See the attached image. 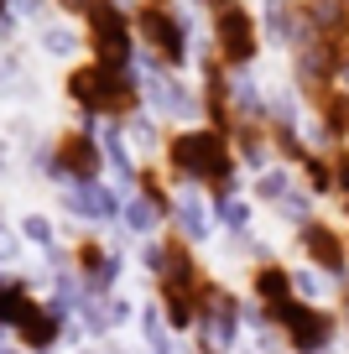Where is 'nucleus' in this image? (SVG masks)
Returning <instances> with one entry per match:
<instances>
[{
  "label": "nucleus",
  "mask_w": 349,
  "mask_h": 354,
  "mask_svg": "<svg viewBox=\"0 0 349 354\" xmlns=\"http://www.w3.org/2000/svg\"><path fill=\"white\" fill-rule=\"evenodd\" d=\"M32 308H37V302H32L26 287H0V323H6V328H16Z\"/></svg>",
  "instance_id": "nucleus-11"
},
{
  "label": "nucleus",
  "mask_w": 349,
  "mask_h": 354,
  "mask_svg": "<svg viewBox=\"0 0 349 354\" xmlns=\"http://www.w3.org/2000/svg\"><path fill=\"white\" fill-rule=\"evenodd\" d=\"M0 6H6V0H0Z\"/></svg>",
  "instance_id": "nucleus-14"
},
{
  "label": "nucleus",
  "mask_w": 349,
  "mask_h": 354,
  "mask_svg": "<svg viewBox=\"0 0 349 354\" xmlns=\"http://www.w3.org/2000/svg\"><path fill=\"white\" fill-rule=\"evenodd\" d=\"M84 32H89V47H94V63H105V68L131 63V21H125V11L115 0H89Z\"/></svg>",
  "instance_id": "nucleus-3"
},
{
  "label": "nucleus",
  "mask_w": 349,
  "mask_h": 354,
  "mask_svg": "<svg viewBox=\"0 0 349 354\" xmlns=\"http://www.w3.org/2000/svg\"><path fill=\"white\" fill-rule=\"evenodd\" d=\"M57 328H63V323H57V313H53V308H42V302H37V308L26 313L21 323H16V339H21L26 349H47V344L57 339Z\"/></svg>",
  "instance_id": "nucleus-10"
},
{
  "label": "nucleus",
  "mask_w": 349,
  "mask_h": 354,
  "mask_svg": "<svg viewBox=\"0 0 349 354\" xmlns=\"http://www.w3.org/2000/svg\"><path fill=\"white\" fill-rule=\"evenodd\" d=\"M297 245H303V255L318 266V271H328L334 281L349 277V250H344V234L328 230V224H313L307 219L303 230H297Z\"/></svg>",
  "instance_id": "nucleus-7"
},
{
  "label": "nucleus",
  "mask_w": 349,
  "mask_h": 354,
  "mask_svg": "<svg viewBox=\"0 0 349 354\" xmlns=\"http://www.w3.org/2000/svg\"><path fill=\"white\" fill-rule=\"evenodd\" d=\"M344 11H349V0H344Z\"/></svg>",
  "instance_id": "nucleus-13"
},
{
  "label": "nucleus",
  "mask_w": 349,
  "mask_h": 354,
  "mask_svg": "<svg viewBox=\"0 0 349 354\" xmlns=\"http://www.w3.org/2000/svg\"><path fill=\"white\" fill-rule=\"evenodd\" d=\"M68 94L94 115H136L141 94H136L125 68H105V63H78L68 73Z\"/></svg>",
  "instance_id": "nucleus-2"
},
{
  "label": "nucleus",
  "mask_w": 349,
  "mask_h": 354,
  "mask_svg": "<svg viewBox=\"0 0 349 354\" xmlns=\"http://www.w3.org/2000/svg\"><path fill=\"white\" fill-rule=\"evenodd\" d=\"M57 6H78V11H84V6H89V0H57Z\"/></svg>",
  "instance_id": "nucleus-12"
},
{
  "label": "nucleus",
  "mask_w": 349,
  "mask_h": 354,
  "mask_svg": "<svg viewBox=\"0 0 349 354\" xmlns=\"http://www.w3.org/2000/svg\"><path fill=\"white\" fill-rule=\"evenodd\" d=\"M53 162H57V172L78 177V183L99 177V146H94V136H89V131H68L63 141H57Z\"/></svg>",
  "instance_id": "nucleus-8"
},
{
  "label": "nucleus",
  "mask_w": 349,
  "mask_h": 354,
  "mask_svg": "<svg viewBox=\"0 0 349 354\" xmlns=\"http://www.w3.org/2000/svg\"><path fill=\"white\" fill-rule=\"evenodd\" d=\"M271 323L287 328V344H292L297 354H323L328 344H334V318L307 308V302H287L282 313H271Z\"/></svg>",
  "instance_id": "nucleus-5"
},
{
  "label": "nucleus",
  "mask_w": 349,
  "mask_h": 354,
  "mask_svg": "<svg viewBox=\"0 0 349 354\" xmlns=\"http://www.w3.org/2000/svg\"><path fill=\"white\" fill-rule=\"evenodd\" d=\"M214 42H219V57L224 63H235V68H245L256 53H261V26L251 21V11L245 6H219L214 11Z\"/></svg>",
  "instance_id": "nucleus-4"
},
{
  "label": "nucleus",
  "mask_w": 349,
  "mask_h": 354,
  "mask_svg": "<svg viewBox=\"0 0 349 354\" xmlns=\"http://www.w3.org/2000/svg\"><path fill=\"white\" fill-rule=\"evenodd\" d=\"M136 32L152 42V53L162 57L167 68H177L188 57V37H183V21L172 11H152V6H136Z\"/></svg>",
  "instance_id": "nucleus-6"
},
{
  "label": "nucleus",
  "mask_w": 349,
  "mask_h": 354,
  "mask_svg": "<svg viewBox=\"0 0 349 354\" xmlns=\"http://www.w3.org/2000/svg\"><path fill=\"white\" fill-rule=\"evenodd\" d=\"M251 292L266 302V318H271V313H282L287 302H292V271H282V266H256Z\"/></svg>",
  "instance_id": "nucleus-9"
},
{
  "label": "nucleus",
  "mask_w": 349,
  "mask_h": 354,
  "mask_svg": "<svg viewBox=\"0 0 349 354\" xmlns=\"http://www.w3.org/2000/svg\"><path fill=\"white\" fill-rule=\"evenodd\" d=\"M167 167L177 177H193V183H208L214 198H229L235 193V156H229V141L219 131H183L167 141Z\"/></svg>",
  "instance_id": "nucleus-1"
}]
</instances>
